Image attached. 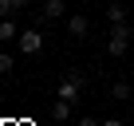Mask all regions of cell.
I'll use <instances>...</instances> for the list:
<instances>
[{
	"instance_id": "obj_1",
	"label": "cell",
	"mask_w": 134,
	"mask_h": 126,
	"mask_svg": "<svg viewBox=\"0 0 134 126\" xmlns=\"http://www.w3.org/2000/svg\"><path fill=\"white\" fill-rule=\"evenodd\" d=\"M130 36H134V28H130V24H110L107 51H110L114 59H122V55H126V47H130Z\"/></svg>"
},
{
	"instance_id": "obj_2",
	"label": "cell",
	"mask_w": 134,
	"mask_h": 126,
	"mask_svg": "<svg viewBox=\"0 0 134 126\" xmlns=\"http://www.w3.org/2000/svg\"><path fill=\"white\" fill-rule=\"evenodd\" d=\"M79 91H83V71H75V67H71V71L63 75V83L55 87V99H67V102H75V99H79Z\"/></svg>"
},
{
	"instance_id": "obj_3",
	"label": "cell",
	"mask_w": 134,
	"mask_h": 126,
	"mask_svg": "<svg viewBox=\"0 0 134 126\" xmlns=\"http://www.w3.org/2000/svg\"><path fill=\"white\" fill-rule=\"evenodd\" d=\"M40 47H43V36H40L36 28H28V32H20V51H24V55H36Z\"/></svg>"
},
{
	"instance_id": "obj_4",
	"label": "cell",
	"mask_w": 134,
	"mask_h": 126,
	"mask_svg": "<svg viewBox=\"0 0 134 126\" xmlns=\"http://www.w3.org/2000/svg\"><path fill=\"white\" fill-rule=\"evenodd\" d=\"M67 32H71V36H79V39H87V32H91V20H87L83 12L67 16Z\"/></svg>"
},
{
	"instance_id": "obj_5",
	"label": "cell",
	"mask_w": 134,
	"mask_h": 126,
	"mask_svg": "<svg viewBox=\"0 0 134 126\" xmlns=\"http://www.w3.org/2000/svg\"><path fill=\"white\" fill-rule=\"evenodd\" d=\"M130 95H134V87H130L126 79H114V83H110V99H114V102H126Z\"/></svg>"
},
{
	"instance_id": "obj_6",
	"label": "cell",
	"mask_w": 134,
	"mask_h": 126,
	"mask_svg": "<svg viewBox=\"0 0 134 126\" xmlns=\"http://www.w3.org/2000/svg\"><path fill=\"white\" fill-rule=\"evenodd\" d=\"M8 39H20V36H16V20H12V16L0 20V43H8Z\"/></svg>"
},
{
	"instance_id": "obj_7",
	"label": "cell",
	"mask_w": 134,
	"mask_h": 126,
	"mask_svg": "<svg viewBox=\"0 0 134 126\" xmlns=\"http://www.w3.org/2000/svg\"><path fill=\"white\" fill-rule=\"evenodd\" d=\"M63 8H67L63 0H43V20H59V16H63Z\"/></svg>"
},
{
	"instance_id": "obj_8",
	"label": "cell",
	"mask_w": 134,
	"mask_h": 126,
	"mask_svg": "<svg viewBox=\"0 0 134 126\" xmlns=\"http://www.w3.org/2000/svg\"><path fill=\"white\" fill-rule=\"evenodd\" d=\"M67 114H71V102H67V99H55L51 102V118L55 122H67Z\"/></svg>"
},
{
	"instance_id": "obj_9",
	"label": "cell",
	"mask_w": 134,
	"mask_h": 126,
	"mask_svg": "<svg viewBox=\"0 0 134 126\" xmlns=\"http://www.w3.org/2000/svg\"><path fill=\"white\" fill-rule=\"evenodd\" d=\"M107 20L110 24H126V8L122 4H107Z\"/></svg>"
},
{
	"instance_id": "obj_10",
	"label": "cell",
	"mask_w": 134,
	"mask_h": 126,
	"mask_svg": "<svg viewBox=\"0 0 134 126\" xmlns=\"http://www.w3.org/2000/svg\"><path fill=\"white\" fill-rule=\"evenodd\" d=\"M12 67H16V59H12V55H8V51H0V75H8V71H12Z\"/></svg>"
},
{
	"instance_id": "obj_11",
	"label": "cell",
	"mask_w": 134,
	"mask_h": 126,
	"mask_svg": "<svg viewBox=\"0 0 134 126\" xmlns=\"http://www.w3.org/2000/svg\"><path fill=\"white\" fill-rule=\"evenodd\" d=\"M16 12V4H12V0H0V20H4V16H12Z\"/></svg>"
},
{
	"instance_id": "obj_12",
	"label": "cell",
	"mask_w": 134,
	"mask_h": 126,
	"mask_svg": "<svg viewBox=\"0 0 134 126\" xmlns=\"http://www.w3.org/2000/svg\"><path fill=\"white\" fill-rule=\"evenodd\" d=\"M79 126H103V122H99V118H91V114H83V118H79Z\"/></svg>"
},
{
	"instance_id": "obj_13",
	"label": "cell",
	"mask_w": 134,
	"mask_h": 126,
	"mask_svg": "<svg viewBox=\"0 0 134 126\" xmlns=\"http://www.w3.org/2000/svg\"><path fill=\"white\" fill-rule=\"evenodd\" d=\"M12 4H16V12H20V8H28V0H12Z\"/></svg>"
},
{
	"instance_id": "obj_14",
	"label": "cell",
	"mask_w": 134,
	"mask_h": 126,
	"mask_svg": "<svg viewBox=\"0 0 134 126\" xmlns=\"http://www.w3.org/2000/svg\"><path fill=\"white\" fill-rule=\"evenodd\" d=\"M103 126H122V122H118V118H107V122H103Z\"/></svg>"
}]
</instances>
